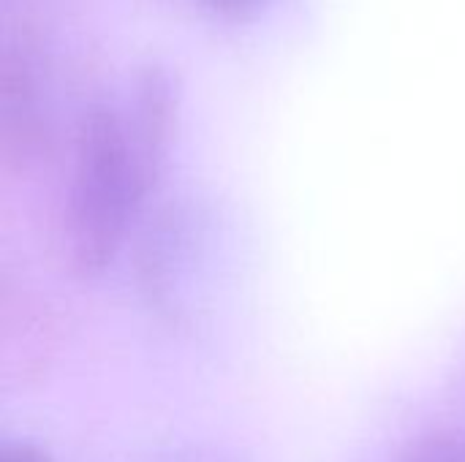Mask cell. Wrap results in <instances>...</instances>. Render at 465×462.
<instances>
[{
  "mask_svg": "<svg viewBox=\"0 0 465 462\" xmlns=\"http://www.w3.org/2000/svg\"><path fill=\"white\" fill-rule=\"evenodd\" d=\"M166 131V95L155 84L134 112L93 106L79 123L60 210V245L76 275L95 278L114 261L158 177Z\"/></svg>",
  "mask_w": 465,
  "mask_h": 462,
  "instance_id": "obj_1",
  "label": "cell"
},
{
  "mask_svg": "<svg viewBox=\"0 0 465 462\" xmlns=\"http://www.w3.org/2000/svg\"><path fill=\"white\" fill-rule=\"evenodd\" d=\"M0 128L8 163H27L44 144L41 87L27 46L5 41L0 60Z\"/></svg>",
  "mask_w": 465,
  "mask_h": 462,
  "instance_id": "obj_2",
  "label": "cell"
},
{
  "mask_svg": "<svg viewBox=\"0 0 465 462\" xmlns=\"http://www.w3.org/2000/svg\"><path fill=\"white\" fill-rule=\"evenodd\" d=\"M395 462H465V433H430L411 441Z\"/></svg>",
  "mask_w": 465,
  "mask_h": 462,
  "instance_id": "obj_3",
  "label": "cell"
},
{
  "mask_svg": "<svg viewBox=\"0 0 465 462\" xmlns=\"http://www.w3.org/2000/svg\"><path fill=\"white\" fill-rule=\"evenodd\" d=\"M150 462H242L234 455H226L221 449H210V447H183V449H172L163 452Z\"/></svg>",
  "mask_w": 465,
  "mask_h": 462,
  "instance_id": "obj_4",
  "label": "cell"
},
{
  "mask_svg": "<svg viewBox=\"0 0 465 462\" xmlns=\"http://www.w3.org/2000/svg\"><path fill=\"white\" fill-rule=\"evenodd\" d=\"M0 462H52L49 455L33 441H5Z\"/></svg>",
  "mask_w": 465,
  "mask_h": 462,
  "instance_id": "obj_5",
  "label": "cell"
},
{
  "mask_svg": "<svg viewBox=\"0 0 465 462\" xmlns=\"http://www.w3.org/2000/svg\"><path fill=\"white\" fill-rule=\"evenodd\" d=\"M204 3L218 8V11H245V8H253L262 0H204Z\"/></svg>",
  "mask_w": 465,
  "mask_h": 462,
  "instance_id": "obj_6",
  "label": "cell"
}]
</instances>
